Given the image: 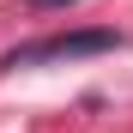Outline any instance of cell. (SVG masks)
I'll list each match as a JSON object with an SVG mask.
<instances>
[{"instance_id": "cell-1", "label": "cell", "mask_w": 133, "mask_h": 133, "mask_svg": "<svg viewBox=\"0 0 133 133\" xmlns=\"http://www.w3.org/2000/svg\"><path fill=\"white\" fill-rule=\"evenodd\" d=\"M109 49H121L115 30H61V36H42V42L12 49L0 66L18 73V66H49V61H79V55H109Z\"/></svg>"}, {"instance_id": "cell-2", "label": "cell", "mask_w": 133, "mask_h": 133, "mask_svg": "<svg viewBox=\"0 0 133 133\" xmlns=\"http://www.w3.org/2000/svg\"><path fill=\"white\" fill-rule=\"evenodd\" d=\"M36 12H55V6H79V0H30Z\"/></svg>"}]
</instances>
